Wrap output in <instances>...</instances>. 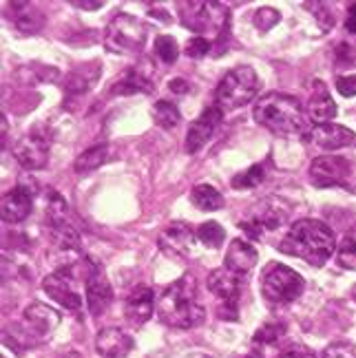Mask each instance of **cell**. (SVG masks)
Instances as JSON below:
<instances>
[{"label": "cell", "mask_w": 356, "mask_h": 358, "mask_svg": "<svg viewBox=\"0 0 356 358\" xmlns=\"http://www.w3.org/2000/svg\"><path fill=\"white\" fill-rule=\"evenodd\" d=\"M155 310V294L153 287L148 285H135V290L129 294L127 303H124V316L127 321H131L133 325H144L150 316H153Z\"/></svg>", "instance_id": "cell-19"}, {"label": "cell", "mask_w": 356, "mask_h": 358, "mask_svg": "<svg viewBox=\"0 0 356 358\" xmlns=\"http://www.w3.org/2000/svg\"><path fill=\"white\" fill-rule=\"evenodd\" d=\"M336 89L343 98H352L356 95V76H341L336 78Z\"/></svg>", "instance_id": "cell-39"}, {"label": "cell", "mask_w": 356, "mask_h": 358, "mask_svg": "<svg viewBox=\"0 0 356 358\" xmlns=\"http://www.w3.org/2000/svg\"><path fill=\"white\" fill-rule=\"evenodd\" d=\"M195 239H197V232L186 222H175L162 232L157 243L166 255L177 257V259H186V257H190V252H193Z\"/></svg>", "instance_id": "cell-14"}, {"label": "cell", "mask_w": 356, "mask_h": 358, "mask_svg": "<svg viewBox=\"0 0 356 358\" xmlns=\"http://www.w3.org/2000/svg\"><path fill=\"white\" fill-rule=\"evenodd\" d=\"M208 51H211V40L201 38V36L190 38L188 45H186V56L188 58H204Z\"/></svg>", "instance_id": "cell-37"}, {"label": "cell", "mask_w": 356, "mask_h": 358, "mask_svg": "<svg viewBox=\"0 0 356 358\" xmlns=\"http://www.w3.org/2000/svg\"><path fill=\"white\" fill-rule=\"evenodd\" d=\"M177 16L186 29L204 34L226 36L230 27V9L224 3H211V0H190V3H177Z\"/></svg>", "instance_id": "cell-4"}, {"label": "cell", "mask_w": 356, "mask_h": 358, "mask_svg": "<svg viewBox=\"0 0 356 358\" xmlns=\"http://www.w3.org/2000/svg\"><path fill=\"white\" fill-rule=\"evenodd\" d=\"M153 89H155V85H153V64H150V60H146V56L138 64H133L129 71L113 85L115 95L153 93Z\"/></svg>", "instance_id": "cell-15"}, {"label": "cell", "mask_w": 356, "mask_h": 358, "mask_svg": "<svg viewBox=\"0 0 356 358\" xmlns=\"http://www.w3.org/2000/svg\"><path fill=\"white\" fill-rule=\"evenodd\" d=\"M113 303V287L100 266L89 270L87 277V306L93 316H102Z\"/></svg>", "instance_id": "cell-16"}, {"label": "cell", "mask_w": 356, "mask_h": 358, "mask_svg": "<svg viewBox=\"0 0 356 358\" xmlns=\"http://www.w3.org/2000/svg\"><path fill=\"white\" fill-rule=\"evenodd\" d=\"M306 290V281L299 272L283 264L272 261L262 272V294L272 306H283V303L297 301Z\"/></svg>", "instance_id": "cell-6"}, {"label": "cell", "mask_w": 356, "mask_h": 358, "mask_svg": "<svg viewBox=\"0 0 356 358\" xmlns=\"http://www.w3.org/2000/svg\"><path fill=\"white\" fill-rule=\"evenodd\" d=\"M222 117H224V111L219 106H208L206 111H204L193 124L188 127V133H186V153H197L201 150V146L206 144L211 137L215 135V131L219 129V124H222Z\"/></svg>", "instance_id": "cell-13"}, {"label": "cell", "mask_w": 356, "mask_h": 358, "mask_svg": "<svg viewBox=\"0 0 356 358\" xmlns=\"http://www.w3.org/2000/svg\"><path fill=\"white\" fill-rule=\"evenodd\" d=\"M279 250L321 268L336 252V237L332 228L319 219H299L279 243Z\"/></svg>", "instance_id": "cell-2"}, {"label": "cell", "mask_w": 356, "mask_h": 358, "mask_svg": "<svg viewBox=\"0 0 356 358\" xmlns=\"http://www.w3.org/2000/svg\"><path fill=\"white\" fill-rule=\"evenodd\" d=\"M252 117L279 137H308L312 131L304 104L281 91L264 93L252 106Z\"/></svg>", "instance_id": "cell-1"}, {"label": "cell", "mask_w": 356, "mask_h": 358, "mask_svg": "<svg viewBox=\"0 0 356 358\" xmlns=\"http://www.w3.org/2000/svg\"><path fill=\"white\" fill-rule=\"evenodd\" d=\"M155 56L164 64H173L177 58H180V45L175 43L173 36H159L155 40Z\"/></svg>", "instance_id": "cell-33"}, {"label": "cell", "mask_w": 356, "mask_h": 358, "mask_svg": "<svg viewBox=\"0 0 356 358\" xmlns=\"http://www.w3.org/2000/svg\"><path fill=\"white\" fill-rule=\"evenodd\" d=\"M197 358H208V356H197Z\"/></svg>", "instance_id": "cell-45"}, {"label": "cell", "mask_w": 356, "mask_h": 358, "mask_svg": "<svg viewBox=\"0 0 356 358\" xmlns=\"http://www.w3.org/2000/svg\"><path fill=\"white\" fill-rule=\"evenodd\" d=\"M257 259H259V252L255 250V245L250 241L232 239V243L228 245V252L224 257V268H228L232 274H237V277H243V274H248L257 266Z\"/></svg>", "instance_id": "cell-22"}, {"label": "cell", "mask_w": 356, "mask_h": 358, "mask_svg": "<svg viewBox=\"0 0 356 358\" xmlns=\"http://www.w3.org/2000/svg\"><path fill=\"white\" fill-rule=\"evenodd\" d=\"M31 208H34V201H31L29 188L16 186V188H11L3 199V219L7 224H20L31 215Z\"/></svg>", "instance_id": "cell-23"}, {"label": "cell", "mask_w": 356, "mask_h": 358, "mask_svg": "<svg viewBox=\"0 0 356 358\" xmlns=\"http://www.w3.org/2000/svg\"><path fill=\"white\" fill-rule=\"evenodd\" d=\"M285 219H287V203H283L279 197H266L248 217V222H241V230L248 232V237L252 239H262L266 230L279 228Z\"/></svg>", "instance_id": "cell-9"}, {"label": "cell", "mask_w": 356, "mask_h": 358, "mask_svg": "<svg viewBox=\"0 0 356 358\" xmlns=\"http://www.w3.org/2000/svg\"><path fill=\"white\" fill-rule=\"evenodd\" d=\"M169 89H171L173 93H177V95H184V93H188V91H190V85H188L186 80L177 78V80H173V82H171Z\"/></svg>", "instance_id": "cell-40"}, {"label": "cell", "mask_w": 356, "mask_h": 358, "mask_svg": "<svg viewBox=\"0 0 356 358\" xmlns=\"http://www.w3.org/2000/svg\"><path fill=\"white\" fill-rule=\"evenodd\" d=\"M146 36L148 29L142 20L131 13H118L104 31V47L118 56H131V53H140L144 49Z\"/></svg>", "instance_id": "cell-7"}, {"label": "cell", "mask_w": 356, "mask_h": 358, "mask_svg": "<svg viewBox=\"0 0 356 358\" xmlns=\"http://www.w3.org/2000/svg\"><path fill=\"white\" fill-rule=\"evenodd\" d=\"M285 334V325L281 323H266L264 327L257 329L255 334V348H264V345H275V343Z\"/></svg>", "instance_id": "cell-34"}, {"label": "cell", "mask_w": 356, "mask_h": 358, "mask_svg": "<svg viewBox=\"0 0 356 358\" xmlns=\"http://www.w3.org/2000/svg\"><path fill=\"white\" fill-rule=\"evenodd\" d=\"M60 312L45 306V303H29L22 312V321L36 338L49 336L60 325Z\"/></svg>", "instance_id": "cell-18"}, {"label": "cell", "mask_w": 356, "mask_h": 358, "mask_svg": "<svg viewBox=\"0 0 356 358\" xmlns=\"http://www.w3.org/2000/svg\"><path fill=\"white\" fill-rule=\"evenodd\" d=\"M16 9V29L24 36H34L45 27V13L31 3H11Z\"/></svg>", "instance_id": "cell-24"}, {"label": "cell", "mask_w": 356, "mask_h": 358, "mask_svg": "<svg viewBox=\"0 0 356 358\" xmlns=\"http://www.w3.org/2000/svg\"><path fill=\"white\" fill-rule=\"evenodd\" d=\"M206 287L211 294H215L222 301V316L228 321L237 319V301L241 294V279L237 274H232L228 268L213 270L206 279Z\"/></svg>", "instance_id": "cell-10"}, {"label": "cell", "mask_w": 356, "mask_h": 358, "mask_svg": "<svg viewBox=\"0 0 356 358\" xmlns=\"http://www.w3.org/2000/svg\"><path fill=\"white\" fill-rule=\"evenodd\" d=\"M190 199L204 213H215L219 208H224V195L211 184H199L190 190Z\"/></svg>", "instance_id": "cell-26"}, {"label": "cell", "mask_w": 356, "mask_h": 358, "mask_svg": "<svg viewBox=\"0 0 356 358\" xmlns=\"http://www.w3.org/2000/svg\"><path fill=\"white\" fill-rule=\"evenodd\" d=\"M157 316L164 325L177 329L199 327L206 321V310L197 296V281L193 274H184L162 292L157 301Z\"/></svg>", "instance_id": "cell-3"}, {"label": "cell", "mask_w": 356, "mask_h": 358, "mask_svg": "<svg viewBox=\"0 0 356 358\" xmlns=\"http://www.w3.org/2000/svg\"><path fill=\"white\" fill-rule=\"evenodd\" d=\"M352 296L356 299V285H354V290H352Z\"/></svg>", "instance_id": "cell-44"}, {"label": "cell", "mask_w": 356, "mask_h": 358, "mask_svg": "<svg viewBox=\"0 0 356 358\" xmlns=\"http://www.w3.org/2000/svg\"><path fill=\"white\" fill-rule=\"evenodd\" d=\"M336 261L343 270H356V224L346 232L343 241H341Z\"/></svg>", "instance_id": "cell-31"}, {"label": "cell", "mask_w": 356, "mask_h": 358, "mask_svg": "<svg viewBox=\"0 0 356 358\" xmlns=\"http://www.w3.org/2000/svg\"><path fill=\"white\" fill-rule=\"evenodd\" d=\"M306 140L323 150H339L346 146H354L356 133L348 127H341V124H317V127H312Z\"/></svg>", "instance_id": "cell-17"}, {"label": "cell", "mask_w": 356, "mask_h": 358, "mask_svg": "<svg viewBox=\"0 0 356 358\" xmlns=\"http://www.w3.org/2000/svg\"><path fill=\"white\" fill-rule=\"evenodd\" d=\"M150 115H153V122L157 124V127L166 129V131H173L177 124L182 122V113L180 108H177L173 102L169 100H159L153 104V108H150Z\"/></svg>", "instance_id": "cell-27"}, {"label": "cell", "mask_w": 356, "mask_h": 358, "mask_svg": "<svg viewBox=\"0 0 356 358\" xmlns=\"http://www.w3.org/2000/svg\"><path fill=\"white\" fill-rule=\"evenodd\" d=\"M279 11L277 9H272V7H262L257 13H255V27L259 31H268L272 29L277 22H279Z\"/></svg>", "instance_id": "cell-36"}, {"label": "cell", "mask_w": 356, "mask_h": 358, "mask_svg": "<svg viewBox=\"0 0 356 358\" xmlns=\"http://www.w3.org/2000/svg\"><path fill=\"white\" fill-rule=\"evenodd\" d=\"M346 29H348L350 34H356V3H354V5H350V9H348Z\"/></svg>", "instance_id": "cell-41"}, {"label": "cell", "mask_w": 356, "mask_h": 358, "mask_svg": "<svg viewBox=\"0 0 356 358\" xmlns=\"http://www.w3.org/2000/svg\"><path fill=\"white\" fill-rule=\"evenodd\" d=\"M43 290L45 294L56 301L69 312H80L82 299L76 290V277H73V266L71 268H58L56 272L47 274L43 279Z\"/></svg>", "instance_id": "cell-11"}, {"label": "cell", "mask_w": 356, "mask_h": 358, "mask_svg": "<svg viewBox=\"0 0 356 358\" xmlns=\"http://www.w3.org/2000/svg\"><path fill=\"white\" fill-rule=\"evenodd\" d=\"M321 358H356V345L350 341H336L323 350Z\"/></svg>", "instance_id": "cell-35"}, {"label": "cell", "mask_w": 356, "mask_h": 358, "mask_svg": "<svg viewBox=\"0 0 356 358\" xmlns=\"http://www.w3.org/2000/svg\"><path fill=\"white\" fill-rule=\"evenodd\" d=\"M51 150V137L43 127H31L29 133H24L13 146V155L18 164L27 171H40L47 166Z\"/></svg>", "instance_id": "cell-8"}, {"label": "cell", "mask_w": 356, "mask_h": 358, "mask_svg": "<svg viewBox=\"0 0 356 358\" xmlns=\"http://www.w3.org/2000/svg\"><path fill=\"white\" fill-rule=\"evenodd\" d=\"M3 358H18V352L11 348V343H9V341L3 343Z\"/></svg>", "instance_id": "cell-42"}, {"label": "cell", "mask_w": 356, "mask_h": 358, "mask_svg": "<svg viewBox=\"0 0 356 358\" xmlns=\"http://www.w3.org/2000/svg\"><path fill=\"white\" fill-rule=\"evenodd\" d=\"M71 5H76L80 9H100L104 3H100V0H98V3H80V0H76V3H71Z\"/></svg>", "instance_id": "cell-43"}, {"label": "cell", "mask_w": 356, "mask_h": 358, "mask_svg": "<svg viewBox=\"0 0 356 358\" xmlns=\"http://www.w3.org/2000/svg\"><path fill=\"white\" fill-rule=\"evenodd\" d=\"M266 179V164H252L250 169H245L241 173H237L232 177V188L237 190H248V188H257Z\"/></svg>", "instance_id": "cell-30"}, {"label": "cell", "mask_w": 356, "mask_h": 358, "mask_svg": "<svg viewBox=\"0 0 356 358\" xmlns=\"http://www.w3.org/2000/svg\"><path fill=\"white\" fill-rule=\"evenodd\" d=\"M259 91V78L252 66H235L219 80L215 89V106L222 111H235L248 104Z\"/></svg>", "instance_id": "cell-5"}, {"label": "cell", "mask_w": 356, "mask_h": 358, "mask_svg": "<svg viewBox=\"0 0 356 358\" xmlns=\"http://www.w3.org/2000/svg\"><path fill=\"white\" fill-rule=\"evenodd\" d=\"M108 157H111V144H95V146L87 148L85 153L76 159L73 169H76V173L85 175V173L100 169L102 164H106Z\"/></svg>", "instance_id": "cell-25"}, {"label": "cell", "mask_w": 356, "mask_h": 358, "mask_svg": "<svg viewBox=\"0 0 356 358\" xmlns=\"http://www.w3.org/2000/svg\"><path fill=\"white\" fill-rule=\"evenodd\" d=\"M279 358H317V354L304 343H290V345H285V350H281Z\"/></svg>", "instance_id": "cell-38"}, {"label": "cell", "mask_w": 356, "mask_h": 358, "mask_svg": "<svg viewBox=\"0 0 356 358\" xmlns=\"http://www.w3.org/2000/svg\"><path fill=\"white\" fill-rule=\"evenodd\" d=\"M308 117L314 124H330V120H334L336 115V104L332 100V95L327 93V87L323 82L314 80L310 85V100H308Z\"/></svg>", "instance_id": "cell-20"}, {"label": "cell", "mask_w": 356, "mask_h": 358, "mask_svg": "<svg viewBox=\"0 0 356 358\" xmlns=\"http://www.w3.org/2000/svg\"><path fill=\"white\" fill-rule=\"evenodd\" d=\"M310 177L314 186L330 188V186H346L350 188V177H352V162L339 155H323L317 157L310 166Z\"/></svg>", "instance_id": "cell-12"}, {"label": "cell", "mask_w": 356, "mask_h": 358, "mask_svg": "<svg viewBox=\"0 0 356 358\" xmlns=\"http://www.w3.org/2000/svg\"><path fill=\"white\" fill-rule=\"evenodd\" d=\"M98 80V73H89V66H80L76 71H71L69 82H66V100L78 98V95H85Z\"/></svg>", "instance_id": "cell-28"}, {"label": "cell", "mask_w": 356, "mask_h": 358, "mask_svg": "<svg viewBox=\"0 0 356 358\" xmlns=\"http://www.w3.org/2000/svg\"><path fill=\"white\" fill-rule=\"evenodd\" d=\"M95 350L102 358H124L133 350V338L120 327H104L95 336Z\"/></svg>", "instance_id": "cell-21"}, {"label": "cell", "mask_w": 356, "mask_h": 358, "mask_svg": "<svg viewBox=\"0 0 356 358\" xmlns=\"http://www.w3.org/2000/svg\"><path fill=\"white\" fill-rule=\"evenodd\" d=\"M66 217H69V206H66L64 197L60 195V192H49L47 219H49V224H51V230H53V228L69 226V222H66Z\"/></svg>", "instance_id": "cell-29"}, {"label": "cell", "mask_w": 356, "mask_h": 358, "mask_svg": "<svg viewBox=\"0 0 356 358\" xmlns=\"http://www.w3.org/2000/svg\"><path fill=\"white\" fill-rule=\"evenodd\" d=\"M197 239L206 248H211V250L213 248L217 250V248H222V243L226 241V230L215 222H206L197 228Z\"/></svg>", "instance_id": "cell-32"}]
</instances>
